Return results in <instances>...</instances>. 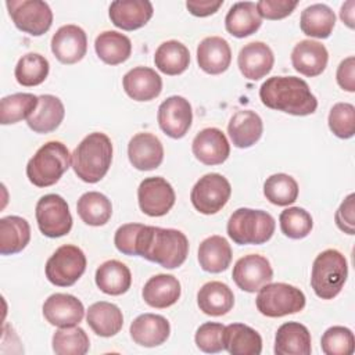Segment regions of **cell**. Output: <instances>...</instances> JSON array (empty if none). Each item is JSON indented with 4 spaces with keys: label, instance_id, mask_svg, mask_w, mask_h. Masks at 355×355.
<instances>
[{
    "label": "cell",
    "instance_id": "obj_3",
    "mask_svg": "<svg viewBox=\"0 0 355 355\" xmlns=\"http://www.w3.org/2000/svg\"><path fill=\"white\" fill-rule=\"evenodd\" d=\"M112 162V143L105 133H89L71 154L75 175L86 183L100 182Z\"/></svg>",
    "mask_w": 355,
    "mask_h": 355
},
{
    "label": "cell",
    "instance_id": "obj_36",
    "mask_svg": "<svg viewBox=\"0 0 355 355\" xmlns=\"http://www.w3.org/2000/svg\"><path fill=\"white\" fill-rule=\"evenodd\" d=\"M336 25L334 11L323 3L311 4L301 12L300 28L301 31L311 37L327 39Z\"/></svg>",
    "mask_w": 355,
    "mask_h": 355
},
{
    "label": "cell",
    "instance_id": "obj_16",
    "mask_svg": "<svg viewBox=\"0 0 355 355\" xmlns=\"http://www.w3.org/2000/svg\"><path fill=\"white\" fill-rule=\"evenodd\" d=\"M43 316L53 326L71 327L82 322L85 316V306L75 295L55 293L44 301Z\"/></svg>",
    "mask_w": 355,
    "mask_h": 355
},
{
    "label": "cell",
    "instance_id": "obj_22",
    "mask_svg": "<svg viewBox=\"0 0 355 355\" xmlns=\"http://www.w3.org/2000/svg\"><path fill=\"white\" fill-rule=\"evenodd\" d=\"M329 61V53L324 44L305 39L298 42L291 51V64L301 75L313 78L320 75Z\"/></svg>",
    "mask_w": 355,
    "mask_h": 355
},
{
    "label": "cell",
    "instance_id": "obj_1",
    "mask_svg": "<svg viewBox=\"0 0 355 355\" xmlns=\"http://www.w3.org/2000/svg\"><path fill=\"white\" fill-rule=\"evenodd\" d=\"M135 255L155 262L162 268L175 269L183 265L189 255V240L178 229L141 225L136 240Z\"/></svg>",
    "mask_w": 355,
    "mask_h": 355
},
{
    "label": "cell",
    "instance_id": "obj_23",
    "mask_svg": "<svg viewBox=\"0 0 355 355\" xmlns=\"http://www.w3.org/2000/svg\"><path fill=\"white\" fill-rule=\"evenodd\" d=\"M125 93L135 101H150L162 92L161 76L148 67H135L123 75Z\"/></svg>",
    "mask_w": 355,
    "mask_h": 355
},
{
    "label": "cell",
    "instance_id": "obj_29",
    "mask_svg": "<svg viewBox=\"0 0 355 355\" xmlns=\"http://www.w3.org/2000/svg\"><path fill=\"white\" fill-rule=\"evenodd\" d=\"M65 116L62 101L53 94L39 96L37 108L26 119L28 126L35 133H50L55 130Z\"/></svg>",
    "mask_w": 355,
    "mask_h": 355
},
{
    "label": "cell",
    "instance_id": "obj_30",
    "mask_svg": "<svg viewBox=\"0 0 355 355\" xmlns=\"http://www.w3.org/2000/svg\"><path fill=\"white\" fill-rule=\"evenodd\" d=\"M197 257L202 270L209 273H220L230 266L233 252L229 241L225 237L214 234L201 241Z\"/></svg>",
    "mask_w": 355,
    "mask_h": 355
},
{
    "label": "cell",
    "instance_id": "obj_8",
    "mask_svg": "<svg viewBox=\"0 0 355 355\" xmlns=\"http://www.w3.org/2000/svg\"><path fill=\"white\" fill-rule=\"evenodd\" d=\"M86 263V255L79 247L64 244L47 259L44 268L46 277L54 286L69 287L82 277Z\"/></svg>",
    "mask_w": 355,
    "mask_h": 355
},
{
    "label": "cell",
    "instance_id": "obj_18",
    "mask_svg": "<svg viewBox=\"0 0 355 355\" xmlns=\"http://www.w3.org/2000/svg\"><path fill=\"white\" fill-rule=\"evenodd\" d=\"M275 64L272 49L263 42H251L244 44L237 57V65L244 78L259 80L266 76Z\"/></svg>",
    "mask_w": 355,
    "mask_h": 355
},
{
    "label": "cell",
    "instance_id": "obj_42",
    "mask_svg": "<svg viewBox=\"0 0 355 355\" xmlns=\"http://www.w3.org/2000/svg\"><path fill=\"white\" fill-rule=\"evenodd\" d=\"M51 345L57 355H85L90 348V340L79 326L60 327L53 334Z\"/></svg>",
    "mask_w": 355,
    "mask_h": 355
},
{
    "label": "cell",
    "instance_id": "obj_40",
    "mask_svg": "<svg viewBox=\"0 0 355 355\" xmlns=\"http://www.w3.org/2000/svg\"><path fill=\"white\" fill-rule=\"evenodd\" d=\"M39 96L32 93H14L0 100V123L11 125L28 119L37 108Z\"/></svg>",
    "mask_w": 355,
    "mask_h": 355
},
{
    "label": "cell",
    "instance_id": "obj_35",
    "mask_svg": "<svg viewBox=\"0 0 355 355\" xmlns=\"http://www.w3.org/2000/svg\"><path fill=\"white\" fill-rule=\"evenodd\" d=\"M31 240V226L26 219L10 215L0 219V254L14 255L21 252Z\"/></svg>",
    "mask_w": 355,
    "mask_h": 355
},
{
    "label": "cell",
    "instance_id": "obj_37",
    "mask_svg": "<svg viewBox=\"0 0 355 355\" xmlns=\"http://www.w3.org/2000/svg\"><path fill=\"white\" fill-rule=\"evenodd\" d=\"M94 50L103 62L118 65L130 57L132 42L118 31H104L96 37Z\"/></svg>",
    "mask_w": 355,
    "mask_h": 355
},
{
    "label": "cell",
    "instance_id": "obj_31",
    "mask_svg": "<svg viewBox=\"0 0 355 355\" xmlns=\"http://www.w3.org/2000/svg\"><path fill=\"white\" fill-rule=\"evenodd\" d=\"M86 322L97 336L112 337L121 331L123 326V315L115 304L98 301L89 306Z\"/></svg>",
    "mask_w": 355,
    "mask_h": 355
},
{
    "label": "cell",
    "instance_id": "obj_24",
    "mask_svg": "<svg viewBox=\"0 0 355 355\" xmlns=\"http://www.w3.org/2000/svg\"><path fill=\"white\" fill-rule=\"evenodd\" d=\"M198 67L209 75L225 72L232 62V49L226 39L220 36H208L197 46Z\"/></svg>",
    "mask_w": 355,
    "mask_h": 355
},
{
    "label": "cell",
    "instance_id": "obj_21",
    "mask_svg": "<svg viewBox=\"0 0 355 355\" xmlns=\"http://www.w3.org/2000/svg\"><path fill=\"white\" fill-rule=\"evenodd\" d=\"M129 333L136 344L153 348L168 340L171 334V324L162 315L141 313L130 323Z\"/></svg>",
    "mask_w": 355,
    "mask_h": 355
},
{
    "label": "cell",
    "instance_id": "obj_13",
    "mask_svg": "<svg viewBox=\"0 0 355 355\" xmlns=\"http://www.w3.org/2000/svg\"><path fill=\"white\" fill-rule=\"evenodd\" d=\"M232 277L236 286L247 293H255L273 279V269L268 258L259 254H248L237 259Z\"/></svg>",
    "mask_w": 355,
    "mask_h": 355
},
{
    "label": "cell",
    "instance_id": "obj_17",
    "mask_svg": "<svg viewBox=\"0 0 355 355\" xmlns=\"http://www.w3.org/2000/svg\"><path fill=\"white\" fill-rule=\"evenodd\" d=\"M191 150L204 165H219L229 158L230 144L220 129L205 128L193 139Z\"/></svg>",
    "mask_w": 355,
    "mask_h": 355
},
{
    "label": "cell",
    "instance_id": "obj_14",
    "mask_svg": "<svg viewBox=\"0 0 355 355\" xmlns=\"http://www.w3.org/2000/svg\"><path fill=\"white\" fill-rule=\"evenodd\" d=\"M157 119L161 130L166 136L182 139L191 126L193 110L184 97L171 96L159 104Z\"/></svg>",
    "mask_w": 355,
    "mask_h": 355
},
{
    "label": "cell",
    "instance_id": "obj_47",
    "mask_svg": "<svg viewBox=\"0 0 355 355\" xmlns=\"http://www.w3.org/2000/svg\"><path fill=\"white\" fill-rule=\"evenodd\" d=\"M223 331L225 326L216 322H205L202 323L194 336V341L197 347L207 354L220 352L223 348Z\"/></svg>",
    "mask_w": 355,
    "mask_h": 355
},
{
    "label": "cell",
    "instance_id": "obj_20",
    "mask_svg": "<svg viewBox=\"0 0 355 355\" xmlns=\"http://www.w3.org/2000/svg\"><path fill=\"white\" fill-rule=\"evenodd\" d=\"M153 12V4L148 0H115L108 8L111 22L123 31L144 26L151 19Z\"/></svg>",
    "mask_w": 355,
    "mask_h": 355
},
{
    "label": "cell",
    "instance_id": "obj_15",
    "mask_svg": "<svg viewBox=\"0 0 355 355\" xmlns=\"http://www.w3.org/2000/svg\"><path fill=\"white\" fill-rule=\"evenodd\" d=\"M51 51L62 64L79 62L87 51L86 32L73 24L60 26L51 37Z\"/></svg>",
    "mask_w": 355,
    "mask_h": 355
},
{
    "label": "cell",
    "instance_id": "obj_4",
    "mask_svg": "<svg viewBox=\"0 0 355 355\" xmlns=\"http://www.w3.org/2000/svg\"><path fill=\"white\" fill-rule=\"evenodd\" d=\"M71 165L68 147L57 140L43 144L28 161L26 176L37 187L55 184Z\"/></svg>",
    "mask_w": 355,
    "mask_h": 355
},
{
    "label": "cell",
    "instance_id": "obj_12",
    "mask_svg": "<svg viewBox=\"0 0 355 355\" xmlns=\"http://www.w3.org/2000/svg\"><path fill=\"white\" fill-rule=\"evenodd\" d=\"M137 201L143 214L148 216H164L175 205L176 194L166 179L162 176H151L140 182Z\"/></svg>",
    "mask_w": 355,
    "mask_h": 355
},
{
    "label": "cell",
    "instance_id": "obj_53",
    "mask_svg": "<svg viewBox=\"0 0 355 355\" xmlns=\"http://www.w3.org/2000/svg\"><path fill=\"white\" fill-rule=\"evenodd\" d=\"M354 10H355V1L354 0L345 1L340 8V18L349 29H354V26H355V24H354L355 11Z\"/></svg>",
    "mask_w": 355,
    "mask_h": 355
},
{
    "label": "cell",
    "instance_id": "obj_32",
    "mask_svg": "<svg viewBox=\"0 0 355 355\" xmlns=\"http://www.w3.org/2000/svg\"><path fill=\"white\" fill-rule=\"evenodd\" d=\"M94 280L104 294L122 295L130 288L132 273L123 262L108 259L96 269Z\"/></svg>",
    "mask_w": 355,
    "mask_h": 355
},
{
    "label": "cell",
    "instance_id": "obj_45",
    "mask_svg": "<svg viewBox=\"0 0 355 355\" xmlns=\"http://www.w3.org/2000/svg\"><path fill=\"white\" fill-rule=\"evenodd\" d=\"M320 347L326 355H351L355 349L354 333L344 326H331L323 333Z\"/></svg>",
    "mask_w": 355,
    "mask_h": 355
},
{
    "label": "cell",
    "instance_id": "obj_9",
    "mask_svg": "<svg viewBox=\"0 0 355 355\" xmlns=\"http://www.w3.org/2000/svg\"><path fill=\"white\" fill-rule=\"evenodd\" d=\"M6 7L14 25L31 36L44 35L53 24V11L46 1L7 0Z\"/></svg>",
    "mask_w": 355,
    "mask_h": 355
},
{
    "label": "cell",
    "instance_id": "obj_48",
    "mask_svg": "<svg viewBox=\"0 0 355 355\" xmlns=\"http://www.w3.org/2000/svg\"><path fill=\"white\" fill-rule=\"evenodd\" d=\"M258 14L261 18L266 19H282L288 17L294 8L298 6V1L290 0H261L255 3Z\"/></svg>",
    "mask_w": 355,
    "mask_h": 355
},
{
    "label": "cell",
    "instance_id": "obj_25",
    "mask_svg": "<svg viewBox=\"0 0 355 355\" xmlns=\"http://www.w3.org/2000/svg\"><path fill=\"white\" fill-rule=\"evenodd\" d=\"M276 355H309L312 338L306 326L300 322L283 323L275 336Z\"/></svg>",
    "mask_w": 355,
    "mask_h": 355
},
{
    "label": "cell",
    "instance_id": "obj_46",
    "mask_svg": "<svg viewBox=\"0 0 355 355\" xmlns=\"http://www.w3.org/2000/svg\"><path fill=\"white\" fill-rule=\"evenodd\" d=\"M329 128L340 139H351L355 135V107L349 103H337L329 112Z\"/></svg>",
    "mask_w": 355,
    "mask_h": 355
},
{
    "label": "cell",
    "instance_id": "obj_7",
    "mask_svg": "<svg viewBox=\"0 0 355 355\" xmlns=\"http://www.w3.org/2000/svg\"><path fill=\"white\" fill-rule=\"evenodd\" d=\"M305 294L287 283H268L258 290L257 309L268 318H282L297 313L305 306Z\"/></svg>",
    "mask_w": 355,
    "mask_h": 355
},
{
    "label": "cell",
    "instance_id": "obj_50",
    "mask_svg": "<svg viewBox=\"0 0 355 355\" xmlns=\"http://www.w3.org/2000/svg\"><path fill=\"white\" fill-rule=\"evenodd\" d=\"M334 220L337 227L341 232L349 236L355 234V194L354 193L348 194L344 198V201L340 204L338 209L336 211Z\"/></svg>",
    "mask_w": 355,
    "mask_h": 355
},
{
    "label": "cell",
    "instance_id": "obj_19",
    "mask_svg": "<svg viewBox=\"0 0 355 355\" xmlns=\"http://www.w3.org/2000/svg\"><path fill=\"white\" fill-rule=\"evenodd\" d=\"M128 157L136 169L153 171L162 164L164 147L155 135L140 132L129 140Z\"/></svg>",
    "mask_w": 355,
    "mask_h": 355
},
{
    "label": "cell",
    "instance_id": "obj_38",
    "mask_svg": "<svg viewBox=\"0 0 355 355\" xmlns=\"http://www.w3.org/2000/svg\"><path fill=\"white\" fill-rule=\"evenodd\" d=\"M154 64L165 75H180L189 68L190 51L178 40H166L157 47Z\"/></svg>",
    "mask_w": 355,
    "mask_h": 355
},
{
    "label": "cell",
    "instance_id": "obj_43",
    "mask_svg": "<svg viewBox=\"0 0 355 355\" xmlns=\"http://www.w3.org/2000/svg\"><path fill=\"white\" fill-rule=\"evenodd\" d=\"M263 196L275 205H290L297 201L298 183L287 173L270 175L263 183Z\"/></svg>",
    "mask_w": 355,
    "mask_h": 355
},
{
    "label": "cell",
    "instance_id": "obj_52",
    "mask_svg": "<svg viewBox=\"0 0 355 355\" xmlns=\"http://www.w3.org/2000/svg\"><path fill=\"white\" fill-rule=\"evenodd\" d=\"M223 4V0H187L186 7L190 14L196 17H208L215 14L220 6Z\"/></svg>",
    "mask_w": 355,
    "mask_h": 355
},
{
    "label": "cell",
    "instance_id": "obj_49",
    "mask_svg": "<svg viewBox=\"0 0 355 355\" xmlns=\"http://www.w3.org/2000/svg\"><path fill=\"white\" fill-rule=\"evenodd\" d=\"M141 223H125L119 226L114 236L116 250L125 255H135V247Z\"/></svg>",
    "mask_w": 355,
    "mask_h": 355
},
{
    "label": "cell",
    "instance_id": "obj_11",
    "mask_svg": "<svg viewBox=\"0 0 355 355\" xmlns=\"http://www.w3.org/2000/svg\"><path fill=\"white\" fill-rule=\"evenodd\" d=\"M230 194L232 186L223 175L207 173L193 186L190 200L200 214L214 215L227 204Z\"/></svg>",
    "mask_w": 355,
    "mask_h": 355
},
{
    "label": "cell",
    "instance_id": "obj_5",
    "mask_svg": "<svg viewBox=\"0 0 355 355\" xmlns=\"http://www.w3.org/2000/svg\"><path fill=\"white\" fill-rule=\"evenodd\" d=\"M348 277L345 257L329 248L316 255L311 270V287L322 300H333L340 294Z\"/></svg>",
    "mask_w": 355,
    "mask_h": 355
},
{
    "label": "cell",
    "instance_id": "obj_33",
    "mask_svg": "<svg viewBox=\"0 0 355 355\" xmlns=\"http://www.w3.org/2000/svg\"><path fill=\"white\" fill-rule=\"evenodd\" d=\"M200 311L209 316L226 315L234 305L232 288L222 282H208L197 293Z\"/></svg>",
    "mask_w": 355,
    "mask_h": 355
},
{
    "label": "cell",
    "instance_id": "obj_26",
    "mask_svg": "<svg viewBox=\"0 0 355 355\" xmlns=\"http://www.w3.org/2000/svg\"><path fill=\"white\" fill-rule=\"evenodd\" d=\"M182 294L180 282L172 276L159 273L150 277L141 291L144 302L153 308L164 309L178 302Z\"/></svg>",
    "mask_w": 355,
    "mask_h": 355
},
{
    "label": "cell",
    "instance_id": "obj_2",
    "mask_svg": "<svg viewBox=\"0 0 355 355\" xmlns=\"http://www.w3.org/2000/svg\"><path fill=\"white\" fill-rule=\"evenodd\" d=\"M259 98L270 110L290 115H311L318 108V100L308 83L297 76H272L259 87Z\"/></svg>",
    "mask_w": 355,
    "mask_h": 355
},
{
    "label": "cell",
    "instance_id": "obj_28",
    "mask_svg": "<svg viewBox=\"0 0 355 355\" xmlns=\"http://www.w3.org/2000/svg\"><path fill=\"white\" fill-rule=\"evenodd\" d=\"M223 348L232 355H259L262 337L255 329L244 323H232L225 326Z\"/></svg>",
    "mask_w": 355,
    "mask_h": 355
},
{
    "label": "cell",
    "instance_id": "obj_39",
    "mask_svg": "<svg viewBox=\"0 0 355 355\" xmlns=\"http://www.w3.org/2000/svg\"><path fill=\"white\" fill-rule=\"evenodd\" d=\"M76 211L86 225L103 226L112 215V204L103 193L87 191L79 197Z\"/></svg>",
    "mask_w": 355,
    "mask_h": 355
},
{
    "label": "cell",
    "instance_id": "obj_34",
    "mask_svg": "<svg viewBox=\"0 0 355 355\" xmlns=\"http://www.w3.org/2000/svg\"><path fill=\"white\" fill-rule=\"evenodd\" d=\"M261 24L262 18L252 1L234 3L225 17L226 31L234 37H247L255 33Z\"/></svg>",
    "mask_w": 355,
    "mask_h": 355
},
{
    "label": "cell",
    "instance_id": "obj_6",
    "mask_svg": "<svg viewBox=\"0 0 355 355\" xmlns=\"http://www.w3.org/2000/svg\"><path fill=\"white\" fill-rule=\"evenodd\" d=\"M273 216L262 209L239 208L227 220V236L239 245H259L269 241L275 233Z\"/></svg>",
    "mask_w": 355,
    "mask_h": 355
},
{
    "label": "cell",
    "instance_id": "obj_27",
    "mask_svg": "<svg viewBox=\"0 0 355 355\" xmlns=\"http://www.w3.org/2000/svg\"><path fill=\"white\" fill-rule=\"evenodd\" d=\"M263 123L261 116L251 110H241L233 114L227 125V133L233 146L248 148L254 146L262 136Z\"/></svg>",
    "mask_w": 355,
    "mask_h": 355
},
{
    "label": "cell",
    "instance_id": "obj_51",
    "mask_svg": "<svg viewBox=\"0 0 355 355\" xmlns=\"http://www.w3.org/2000/svg\"><path fill=\"white\" fill-rule=\"evenodd\" d=\"M336 79L338 86L349 93L355 92V57L349 55L344 58L336 72Z\"/></svg>",
    "mask_w": 355,
    "mask_h": 355
},
{
    "label": "cell",
    "instance_id": "obj_41",
    "mask_svg": "<svg viewBox=\"0 0 355 355\" xmlns=\"http://www.w3.org/2000/svg\"><path fill=\"white\" fill-rule=\"evenodd\" d=\"M50 64L47 58L39 53H28L22 55L14 69L15 79L25 87H32L43 83L49 75Z\"/></svg>",
    "mask_w": 355,
    "mask_h": 355
},
{
    "label": "cell",
    "instance_id": "obj_44",
    "mask_svg": "<svg viewBox=\"0 0 355 355\" xmlns=\"http://www.w3.org/2000/svg\"><path fill=\"white\" fill-rule=\"evenodd\" d=\"M279 222L282 233L293 240L306 237L313 227L311 214L301 207H290L282 211Z\"/></svg>",
    "mask_w": 355,
    "mask_h": 355
},
{
    "label": "cell",
    "instance_id": "obj_10",
    "mask_svg": "<svg viewBox=\"0 0 355 355\" xmlns=\"http://www.w3.org/2000/svg\"><path fill=\"white\" fill-rule=\"evenodd\" d=\"M35 216L42 234L57 239L72 229V215L67 201L58 194H46L36 202Z\"/></svg>",
    "mask_w": 355,
    "mask_h": 355
}]
</instances>
